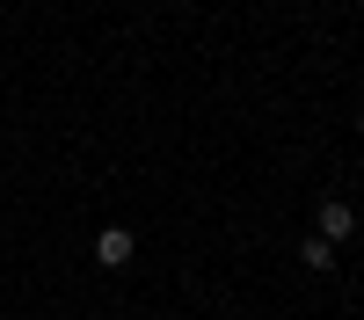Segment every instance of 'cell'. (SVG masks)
Masks as SVG:
<instances>
[{"label":"cell","mask_w":364,"mask_h":320,"mask_svg":"<svg viewBox=\"0 0 364 320\" xmlns=\"http://www.w3.org/2000/svg\"><path fill=\"white\" fill-rule=\"evenodd\" d=\"M132 248H139V241H132L124 226H102V233H95V262H102V270H124Z\"/></svg>","instance_id":"1"},{"label":"cell","mask_w":364,"mask_h":320,"mask_svg":"<svg viewBox=\"0 0 364 320\" xmlns=\"http://www.w3.org/2000/svg\"><path fill=\"white\" fill-rule=\"evenodd\" d=\"M350 233H357V211L328 197V204H321V241H350Z\"/></svg>","instance_id":"2"},{"label":"cell","mask_w":364,"mask_h":320,"mask_svg":"<svg viewBox=\"0 0 364 320\" xmlns=\"http://www.w3.org/2000/svg\"><path fill=\"white\" fill-rule=\"evenodd\" d=\"M299 262H306V270H336V241H321V233L299 241Z\"/></svg>","instance_id":"3"}]
</instances>
